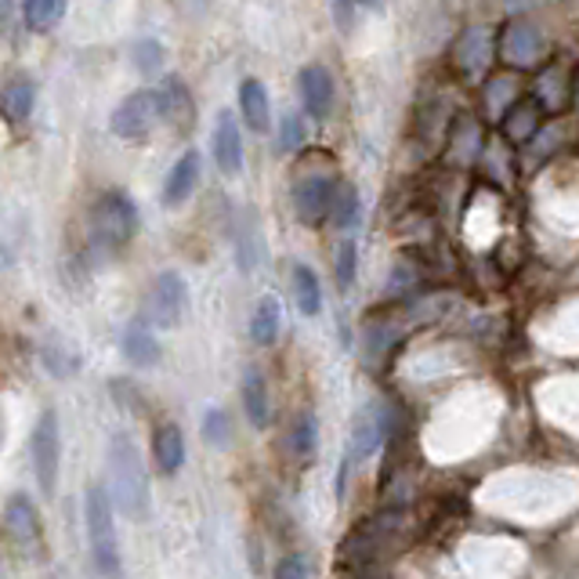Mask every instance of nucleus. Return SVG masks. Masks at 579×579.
Segmentation results:
<instances>
[{"label":"nucleus","instance_id":"nucleus-11","mask_svg":"<svg viewBox=\"0 0 579 579\" xmlns=\"http://www.w3.org/2000/svg\"><path fill=\"white\" fill-rule=\"evenodd\" d=\"M30 457H33V474H36V485L41 493L51 496L58 485V457H62V442H58V417L44 409L41 420L33 428V439H30Z\"/></svg>","mask_w":579,"mask_h":579},{"label":"nucleus","instance_id":"nucleus-25","mask_svg":"<svg viewBox=\"0 0 579 579\" xmlns=\"http://www.w3.org/2000/svg\"><path fill=\"white\" fill-rule=\"evenodd\" d=\"M243 409H247L254 428H265L268 423V384L261 377V369H247V377H243Z\"/></svg>","mask_w":579,"mask_h":579},{"label":"nucleus","instance_id":"nucleus-14","mask_svg":"<svg viewBox=\"0 0 579 579\" xmlns=\"http://www.w3.org/2000/svg\"><path fill=\"white\" fill-rule=\"evenodd\" d=\"M160 101H163V124L174 135H189L196 127V101L182 76H167L160 84Z\"/></svg>","mask_w":579,"mask_h":579},{"label":"nucleus","instance_id":"nucleus-5","mask_svg":"<svg viewBox=\"0 0 579 579\" xmlns=\"http://www.w3.org/2000/svg\"><path fill=\"white\" fill-rule=\"evenodd\" d=\"M384 435H388V414H384V406L369 403L366 409H358V417L352 423V435H347V446H344L341 471H337V500H344L347 474H355L373 453H377Z\"/></svg>","mask_w":579,"mask_h":579},{"label":"nucleus","instance_id":"nucleus-15","mask_svg":"<svg viewBox=\"0 0 579 579\" xmlns=\"http://www.w3.org/2000/svg\"><path fill=\"white\" fill-rule=\"evenodd\" d=\"M544 120H547L544 106H539L533 95H525L518 106H514L504 116V124H500V135H504L514 149H525L539 131H544Z\"/></svg>","mask_w":579,"mask_h":579},{"label":"nucleus","instance_id":"nucleus-35","mask_svg":"<svg viewBox=\"0 0 579 579\" xmlns=\"http://www.w3.org/2000/svg\"><path fill=\"white\" fill-rule=\"evenodd\" d=\"M276 579H308V565L301 555H287L276 565Z\"/></svg>","mask_w":579,"mask_h":579},{"label":"nucleus","instance_id":"nucleus-28","mask_svg":"<svg viewBox=\"0 0 579 579\" xmlns=\"http://www.w3.org/2000/svg\"><path fill=\"white\" fill-rule=\"evenodd\" d=\"M62 15H66V0H22V19L36 33L51 30Z\"/></svg>","mask_w":579,"mask_h":579},{"label":"nucleus","instance_id":"nucleus-19","mask_svg":"<svg viewBox=\"0 0 579 579\" xmlns=\"http://www.w3.org/2000/svg\"><path fill=\"white\" fill-rule=\"evenodd\" d=\"M298 84H301V101H304L308 116L326 120L333 109V98H337V92H333V76L323 66H304Z\"/></svg>","mask_w":579,"mask_h":579},{"label":"nucleus","instance_id":"nucleus-32","mask_svg":"<svg viewBox=\"0 0 579 579\" xmlns=\"http://www.w3.org/2000/svg\"><path fill=\"white\" fill-rule=\"evenodd\" d=\"M131 58H135L138 73H146V76L160 73L163 69V44L160 41H138L131 47Z\"/></svg>","mask_w":579,"mask_h":579},{"label":"nucleus","instance_id":"nucleus-33","mask_svg":"<svg viewBox=\"0 0 579 579\" xmlns=\"http://www.w3.org/2000/svg\"><path fill=\"white\" fill-rule=\"evenodd\" d=\"M203 439H207L211 446H228L232 420H228L225 409H207V414H203Z\"/></svg>","mask_w":579,"mask_h":579},{"label":"nucleus","instance_id":"nucleus-16","mask_svg":"<svg viewBox=\"0 0 579 579\" xmlns=\"http://www.w3.org/2000/svg\"><path fill=\"white\" fill-rule=\"evenodd\" d=\"M214 160L222 167V174H239L243 171V135L232 109H222L214 120Z\"/></svg>","mask_w":579,"mask_h":579},{"label":"nucleus","instance_id":"nucleus-2","mask_svg":"<svg viewBox=\"0 0 579 579\" xmlns=\"http://www.w3.org/2000/svg\"><path fill=\"white\" fill-rule=\"evenodd\" d=\"M109 489L112 504L124 518L141 522L149 514V474L138 446L127 435H112L109 439Z\"/></svg>","mask_w":579,"mask_h":579},{"label":"nucleus","instance_id":"nucleus-29","mask_svg":"<svg viewBox=\"0 0 579 579\" xmlns=\"http://www.w3.org/2000/svg\"><path fill=\"white\" fill-rule=\"evenodd\" d=\"M315 439H319V423L304 409V414H298V420L290 423V453L308 460V457H312V449H315Z\"/></svg>","mask_w":579,"mask_h":579},{"label":"nucleus","instance_id":"nucleus-37","mask_svg":"<svg viewBox=\"0 0 579 579\" xmlns=\"http://www.w3.org/2000/svg\"><path fill=\"white\" fill-rule=\"evenodd\" d=\"M572 106H576V112H579V81H576V101H572Z\"/></svg>","mask_w":579,"mask_h":579},{"label":"nucleus","instance_id":"nucleus-23","mask_svg":"<svg viewBox=\"0 0 579 579\" xmlns=\"http://www.w3.org/2000/svg\"><path fill=\"white\" fill-rule=\"evenodd\" d=\"M4 116L11 124H22V120H30V112L36 106V87L30 76H11V81L4 84Z\"/></svg>","mask_w":579,"mask_h":579},{"label":"nucleus","instance_id":"nucleus-22","mask_svg":"<svg viewBox=\"0 0 579 579\" xmlns=\"http://www.w3.org/2000/svg\"><path fill=\"white\" fill-rule=\"evenodd\" d=\"M152 457H157V468L163 474H178L185 463V435L178 423H160L157 435H152Z\"/></svg>","mask_w":579,"mask_h":579},{"label":"nucleus","instance_id":"nucleus-21","mask_svg":"<svg viewBox=\"0 0 579 579\" xmlns=\"http://www.w3.org/2000/svg\"><path fill=\"white\" fill-rule=\"evenodd\" d=\"M239 109H243V120H247L250 131L265 135L272 127V106H268V87L261 81H243L239 84Z\"/></svg>","mask_w":579,"mask_h":579},{"label":"nucleus","instance_id":"nucleus-6","mask_svg":"<svg viewBox=\"0 0 579 579\" xmlns=\"http://www.w3.org/2000/svg\"><path fill=\"white\" fill-rule=\"evenodd\" d=\"M500 58V33L489 25H468L449 47V69L463 81H485Z\"/></svg>","mask_w":579,"mask_h":579},{"label":"nucleus","instance_id":"nucleus-27","mask_svg":"<svg viewBox=\"0 0 579 579\" xmlns=\"http://www.w3.org/2000/svg\"><path fill=\"white\" fill-rule=\"evenodd\" d=\"M330 222L341 232L355 228L358 222H363V196H358V189L352 182H341L337 200H333V211H330Z\"/></svg>","mask_w":579,"mask_h":579},{"label":"nucleus","instance_id":"nucleus-7","mask_svg":"<svg viewBox=\"0 0 579 579\" xmlns=\"http://www.w3.org/2000/svg\"><path fill=\"white\" fill-rule=\"evenodd\" d=\"M163 124V101H160V87H138V92L127 95L112 112V135L120 141H141L152 135V127Z\"/></svg>","mask_w":579,"mask_h":579},{"label":"nucleus","instance_id":"nucleus-9","mask_svg":"<svg viewBox=\"0 0 579 579\" xmlns=\"http://www.w3.org/2000/svg\"><path fill=\"white\" fill-rule=\"evenodd\" d=\"M576 81H579V69L572 66L569 58H550L539 66L536 81H533V98L544 106L547 116H561L565 109L576 101Z\"/></svg>","mask_w":579,"mask_h":579},{"label":"nucleus","instance_id":"nucleus-10","mask_svg":"<svg viewBox=\"0 0 579 579\" xmlns=\"http://www.w3.org/2000/svg\"><path fill=\"white\" fill-rule=\"evenodd\" d=\"M185 308H189V287L185 279L178 272H160L152 279V287L146 293V315L157 330H171L185 319Z\"/></svg>","mask_w":579,"mask_h":579},{"label":"nucleus","instance_id":"nucleus-4","mask_svg":"<svg viewBox=\"0 0 579 579\" xmlns=\"http://www.w3.org/2000/svg\"><path fill=\"white\" fill-rule=\"evenodd\" d=\"M112 500L101 485H92L84 496V518H87V539L98 572L116 576L120 572V544H116V522H112Z\"/></svg>","mask_w":579,"mask_h":579},{"label":"nucleus","instance_id":"nucleus-34","mask_svg":"<svg viewBox=\"0 0 579 579\" xmlns=\"http://www.w3.org/2000/svg\"><path fill=\"white\" fill-rule=\"evenodd\" d=\"M330 8H333V22H337L341 30H347L363 11H377L380 0H330Z\"/></svg>","mask_w":579,"mask_h":579},{"label":"nucleus","instance_id":"nucleus-30","mask_svg":"<svg viewBox=\"0 0 579 579\" xmlns=\"http://www.w3.org/2000/svg\"><path fill=\"white\" fill-rule=\"evenodd\" d=\"M333 276H337L341 290H352V282L358 276V247L355 239H344L337 247V261H333Z\"/></svg>","mask_w":579,"mask_h":579},{"label":"nucleus","instance_id":"nucleus-1","mask_svg":"<svg viewBox=\"0 0 579 579\" xmlns=\"http://www.w3.org/2000/svg\"><path fill=\"white\" fill-rule=\"evenodd\" d=\"M337 189H341V174L330 157H315V152L312 157H301L290 182V203L298 222L304 228L323 225L333 211V200H337Z\"/></svg>","mask_w":579,"mask_h":579},{"label":"nucleus","instance_id":"nucleus-12","mask_svg":"<svg viewBox=\"0 0 579 579\" xmlns=\"http://www.w3.org/2000/svg\"><path fill=\"white\" fill-rule=\"evenodd\" d=\"M485 127L474 112H457V120L449 124L446 146H442V163L449 167H474L485 152Z\"/></svg>","mask_w":579,"mask_h":579},{"label":"nucleus","instance_id":"nucleus-26","mask_svg":"<svg viewBox=\"0 0 579 579\" xmlns=\"http://www.w3.org/2000/svg\"><path fill=\"white\" fill-rule=\"evenodd\" d=\"M293 276V298H298V308L304 315H319V308H323V290H319V276L312 272L308 265H293L290 268Z\"/></svg>","mask_w":579,"mask_h":579},{"label":"nucleus","instance_id":"nucleus-18","mask_svg":"<svg viewBox=\"0 0 579 579\" xmlns=\"http://www.w3.org/2000/svg\"><path fill=\"white\" fill-rule=\"evenodd\" d=\"M200 185V152L189 149L178 157V163L167 171V182H163V207H182V203L196 192Z\"/></svg>","mask_w":579,"mask_h":579},{"label":"nucleus","instance_id":"nucleus-13","mask_svg":"<svg viewBox=\"0 0 579 579\" xmlns=\"http://www.w3.org/2000/svg\"><path fill=\"white\" fill-rule=\"evenodd\" d=\"M525 98L522 92V76L514 69H496L485 76L482 84V112L489 124H504V116L518 106V101Z\"/></svg>","mask_w":579,"mask_h":579},{"label":"nucleus","instance_id":"nucleus-20","mask_svg":"<svg viewBox=\"0 0 579 579\" xmlns=\"http://www.w3.org/2000/svg\"><path fill=\"white\" fill-rule=\"evenodd\" d=\"M157 326L149 323V319H135L131 326L124 330V358L131 366H157L160 363V341L157 333H152Z\"/></svg>","mask_w":579,"mask_h":579},{"label":"nucleus","instance_id":"nucleus-8","mask_svg":"<svg viewBox=\"0 0 579 579\" xmlns=\"http://www.w3.org/2000/svg\"><path fill=\"white\" fill-rule=\"evenodd\" d=\"M547 36L533 19H507L500 25V62L507 69H536L547 62Z\"/></svg>","mask_w":579,"mask_h":579},{"label":"nucleus","instance_id":"nucleus-24","mask_svg":"<svg viewBox=\"0 0 579 579\" xmlns=\"http://www.w3.org/2000/svg\"><path fill=\"white\" fill-rule=\"evenodd\" d=\"M279 326H282V308H279V298H272V293H265V298L257 301L254 315H250V337H254L257 344H276Z\"/></svg>","mask_w":579,"mask_h":579},{"label":"nucleus","instance_id":"nucleus-31","mask_svg":"<svg viewBox=\"0 0 579 579\" xmlns=\"http://www.w3.org/2000/svg\"><path fill=\"white\" fill-rule=\"evenodd\" d=\"M308 138V127H304V116L301 112H287L279 124V149L282 152H298Z\"/></svg>","mask_w":579,"mask_h":579},{"label":"nucleus","instance_id":"nucleus-3","mask_svg":"<svg viewBox=\"0 0 579 579\" xmlns=\"http://www.w3.org/2000/svg\"><path fill=\"white\" fill-rule=\"evenodd\" d=\"M87 228H92V243L101 250H124L127 243L138 236V207L135 200L127 196L124 189H109L101 192L87 217Z\"/></svg>","mask_w":579,"mask_h":579},{"label":"nucleus","instance_id":"nucleus-17","mask_svg":"<svg viewBox=\"0 0 579 579\" xmlns=\"http://www.w3.org/2000/svg\"><path fill=\"white\" fill-rule=\"evenodd\" d=\"M4 518H8V536L15 539L22 550H33L41 544V514H36L33 500L25 493H11Z\"/></svg>","mask_w":579,"mask_h":579},{"label":"nucleus","instance_id":"nucleus-36","mask_svg":"<svg viewBox=\"0 0 579 579\" xmlns=\"http://www.w3.org/2000/svg\"><path fill=\"white\" fill-rule=\"evenodd\" d=\"M347 579H384V576H377V569L369 565V569H355V576H347Z\"/></svg>","mask_w":579,"mask_h":579}]
</instances>
